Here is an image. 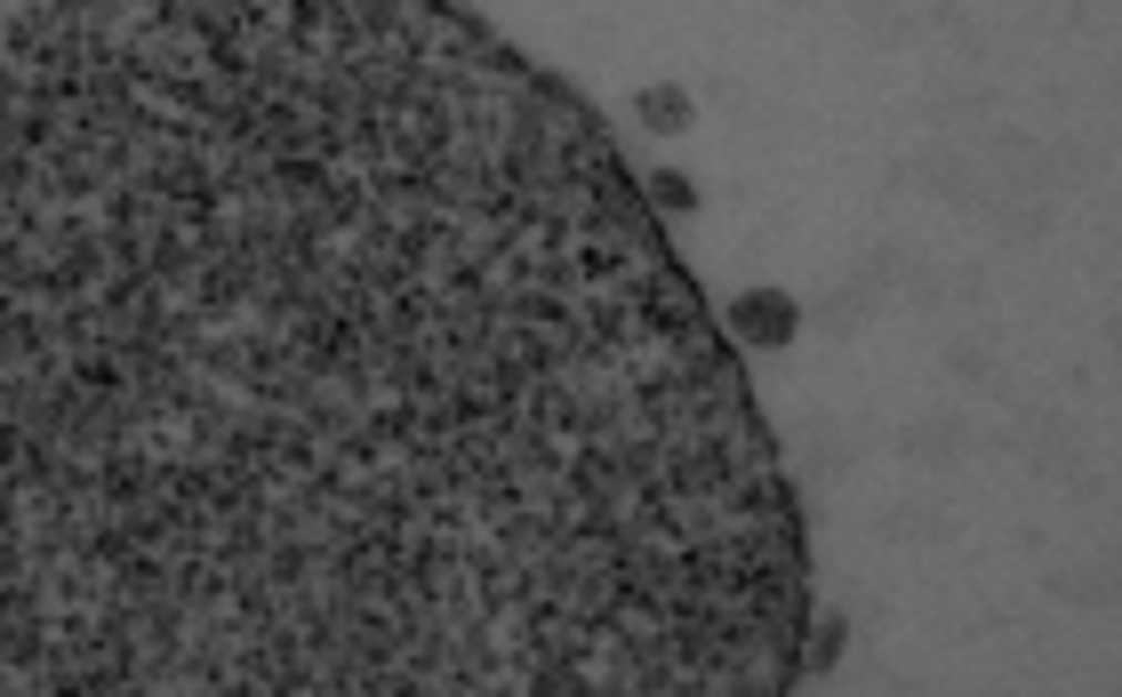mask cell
Listing matches in <instances>:
<instances>
[{
  "mask_svg": "<svg viewBox=\"0 0 1122 697\" xmlns=\"http://www.w3.org/2000/svg\"><path fill=\"white\" fill-rule=\"evenodd\" d=\"M641 113H650L658 128H682V121H690V96H673V89H658V96H641Z\"/></svg>",
  "mask_w": 1122,
  "mask_h": 697,
  "instance_id": "3",
  "label": "cell"
},
{
  "mask_svg": "<svg viewBox=\"0 0 1122 697\" xmlns=\"http://www.w3.org/2000/svg\"><path fill=\"white\" fill-rule=\"evenodd\" d=\"M650 201H658L666 217H690V209H698V193H690L682 177H673V169H666V177H650Z\"/></svg>",
  "mask_w": 1122,
  "mask_h": 697,
  "instance_id": "2",
  "label": "cell"
},
{
  "mask_svg": "<svg viewBox=\"0 0 1122 697\" xmlns=\"http://www.w3.org/2000/svg\"><path fill=\"white\" fill-rule=\"evenodd\" d=\"M738 329L754 345H786L794 337V297H738Z\"/></svg>",
  "mask_w": 1122,
  "mask_h": 697,
  "instance_id": "1",
  "label": "cell"
}]
</instances>
